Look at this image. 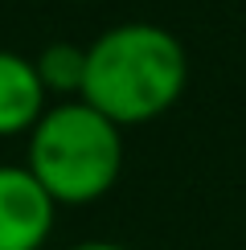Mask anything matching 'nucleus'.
<instances>
[{
    "label": "nucleus",
    "mask_w": 246,
    "mask_h": 250,
    "mask_svg": "<svg viewBox=\"0 0 246 250\" xmlns=\"http://www.w3.org/2000/svg\"><path fill=\"white\" fill-rule=\"evenodd\" d=\"M189 82V54L168 29L127 21L95 37L86 49L82 103L107 115L115 127L164 115Z\"/></svg>",
    "instance_id": "nucleus-1"
},
{
    "label": "nucleus",
    "mask_w": 246,
    "mask_h": 250,
    "mask_svg": "<svg viewBox=\"0 0 246 250\" xmlns=\"http://www.w3.org/2000/svg\"><path fill=\"white\" fill-rule=\"evenodd\" d=\"M29 172L54 205H90L123 172V131L82 99L58 103L29 131Z\"/></svg>",
    "instance_id": "nucleus-2"
},
{
    "label": "nucleus",
    "mask_w": 246,
    "mask_h": 250,
    "mask_svg": "<svg viewBox=\"0 0 246 250\" xmlns=\"http://www.w3.org/2000/svg\"><path fill=\"white\" fill-rule=\"evenodd\" d=\"M54 197L20 164H0V250H41L54 230Z\"/></svg>",
    "instance_id": "nucleus-3"
},
{
    "label": "nucleus",
    "mask_w": 246,
    "mask_h": 250,
    "mask_svg": "<svg viewBox=\"0 0 246 250\" xmlns=\"http://www.w3.org/2000/svg\"><path fill=\"white\" fill-rule=\"evenodd\" d=\"M45 115V86L29 58L0 49V140L33 131Z\"/></svg>",
    "instance_id": "nucleus-4"
},
{
    "label": "nucleus",
    "mask_w": 246,
    "mask_h": 250,
    "mask_svg": "<svg viewBox=\"0 0 246 250\" xmlns=\"http://www.w3.org/2000/svg\"><path fill=\"white\" fill-rule=\"evenodd\" d=\"M33 66H37V78H41V86H45V95L58 90V95L82 99V82H86V49L70 45V41H58V45H49L45 54L33 62Z\"/></svg>",
    "instance_id": "nucleus-5"
},
{
    "label": "nucleus",
    "mask_w": 246,
    "mask_h": 250,
    "mask_svg": "<svg viewBox=\"0 0 246 250\" xmlns=\"http://www.w3.org/2000/svg\"><path fill=\"white\" fill-rule=\"evenodd\" d=\"M74 250H127V246H119V242H82Z\"/></svg>",
    "instance_id": "nucleus-6"
}]
</instances>
